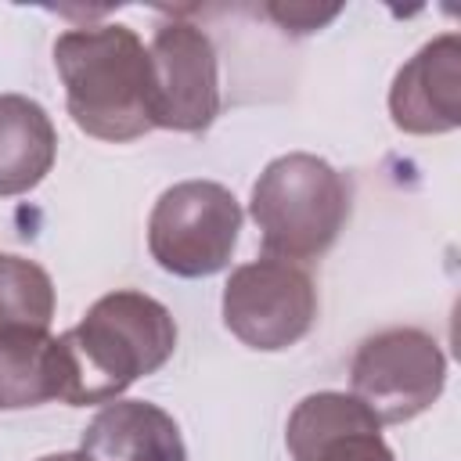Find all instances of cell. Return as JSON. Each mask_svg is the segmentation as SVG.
<instances>
[{
  "label": "cell",
  "instance_id": "cell-1",
  "mask_svg": "<svg viewBox=\"0 0 461 461\" xmlns=\"http://www.w3.org/2000/svg\"><path fill=\"white\" fill-rule=\"evenodd\" d=\"M176 349L173 313L133 288L101 295L86 317L58 335V400L68 407L112 403Z\"/></svg>",
  "mask_w": 461,
  "mask_h": 461
},
{
  "label": "cell",
  "instance_id": "cell-2",
  "mask_svg": "<svg viewBox=\"0 0 461 461\" xmlns=\"http://www.w3.org/2000/svg\"><path fill=\"white\" fill-rule=\"evenodd\" d=\"M72 122L97 140H137L155 130L151 58L130 25H83L54 43Z\"/></svg>",
  "mask_w": 461,
  "mask_h": 461
},
{
  "label": "cell",
  "instance_id": "cell-3",
  "mask_svg": "<svg viewBox=\"0 0 461 461\" xmlns=\"http://www.w3.org/2000/svg\"><path fill=\"white\" fill-rule=\"evenodd\" d=\"M249 212L259 227L263 256L313 263L349 220V184L331 162L310 151H288L267 162L252 184Z\"/></svg>",
  "mask_w": 461,
  "mask_h": 461
},
{
  "label": "cell",
  "instance_id": "cell-4",
  "mask_svg": "<svg viewBox=\"0 0 461 461\" xmlns=\"http://www.w3.org/2000/svg\"><path fill=\"white\" fill-rule=\"evenodd\" d=\"M241 230L238 198L216 180L166 187L148 216L151 259L176 277H209L230 263Z\"/></svg>",
  "mask_w": 461,
  "mask_h": 461
},
{
  "label": "cell",
  "instance_id": "cell-5",
  "mask_svg": "<svg viewBox=\"0 0 461 461\" xmlns=\"http://www.w3.org/2000/svg\"><path fill=\"white\" fill-rule=\"evenodd\" d=\"M447 382V357L421 328H385L364 339L349 364L353 396L382 421L400 425L425 414Z\"/></svg>",
  "mask_w": 461,
  "mask_h": 461
},
{
  "label": "cell",
  "instance_id": "cell-6",
  "mask_svg": "<svg viewBox=\"0 0 461 461\" xmlns=\"http://www.w3.org/2000/svg\"><path fill=\"white\" fill-rule=\"evenodd\" d=\"M317 321V288L299 263L252 259L223 285V324L249 349L277 353L295 346Z\"/></svg>",
  "mask_w": 461,
  "mask_h": 461
},
{
  "label": "cell",
  "instance_id": "cell-7",
  "mask_svg": "<svg viewBox=\"0 0 461 461\" xmlns=\"http://www.w3.org/2000/svg\"><path fill=\"white\" fill-rule=\"evenodd\" d=\"M151 108L155 126L176 133H202L220 115V68L212 40L191 22H166L151 47Z\"/></svg>",
  "mask_w": 461,
  "mask_h": 461
},
{
  "label": "cell",
  "instance_id": "cell-8",
  "mask_svg": "<svg viewBox=\"0 0 461 461\" xmlns=\"http://www.w3.org/2000/svg\"><path fill=\"white\" fill-rule=\"evenodd\" d=\"M389 115L403 133H450L461 126V36L429 40L393 79Z\"/></svg>",
  "mask_w": 461,
  "mask_h": 461
},
{
  "label": "cell",
  "instance_id": "cell-9",
  "mask_svg": "<svg viewBox=\"0 0 461 461\" xmlns=\"http://www.w3.org/2000/svg\"><path fill=\"white\" fill-rule=\"evenodd\" d=\"M83 461H184V436L173 414L148 400L104 403L79 439Z\"/></svg>",
  "mask_w": 461,
  "mask_h": 461
},
{
  "label": "cell",
  "instance_id": "cell-10",
  "mask_svg": "<svg viewBox=\"0 0 461 461\" xmlns=\"http://www.w3.org/2000/svg\"><path fill=\"white\" fill-rule=\"evenodd\" d=\"M58 133L47 108L25 94H0V198L32 191L54 166Z\"/></svg>",
  "mask_w": 461,
  "mask_h": 461
},
{
  "label": "cell",
  "instance_id": "cell-11",
  "mask_svg": "<svg viewBox=\"0 0 461 461\" xmlns=\"http://www.w3.org/2000/svg\"><path fill=\"white\" fill-rule=\"evenodd\" d=\"M58 400V339L40 328L0 331V411Z\"/></svg>",
  "mask_w": 461,
  "mask_h": 461
},
{
  "label": "cell",
  "instance_id": "cell-12",
  "mask_svg": "<svg viewBox=\"0 0 461 461\" xmlns=\"http://www.w3.org/2000/svg\"><path fill=\"white\" fill-rule=\"evenodd\" d=\"M349 432H382V421L353 393H310L288 414L285 443L295 461H310L324 443Z\"/></svg>",
  "mask_w": 461,
  "mask_h": 461
},
{
  "label": "cell",
  "instance_id": "cell-13",
  "mask_svg": "<svg viewBox=\"0 0 461 461\" xmlns=\"http://www.w3.org/2000/svg\"><path fill=\"white\" fill-rule=\"evenodd\" d=\"M54 317L50 274L22 256H0V331L40 328L47 331Z\"/></svg>",
  "mask_w": 461,
  "mask_h": 461
},
{
  "label": "cell",
  "instance_id": "cell-14",
  "mask_svg": "<svg viewBox=\"0 0 461 461\" xmlns=\"http://www.w3.org/2000/svg\"><path fill=\"white\" fill-rule=\"evenodd\" d=\"M310 461H396L382 432H349L324 443Z\"/></svg>",
  "mask_w": 461,
  "mask_h": 461
},
{
  "label": "cell",
  "instance_id": "cell-15",
  "mask_svg": "<svg viewBox=\"0 0 461 461\" xmlns=\"http://www.w3.org/2000/svg\"><path fill=\"white\" fill-rule=\"evenodd\" d=\"M342 7L339 4H328V7H317V4H270L267 14L285 29V32H295V36H306V32H317L324 29Z\"/></svg>",
  "mask_w": 461,
  "mask_h": 461
},
{
  "label": "cell",
  "instance_id": "cell-16",
  "mask_svg": "<svg viewBox=\"0 0 461 461\" xmlns=\"http://www.w3.org/2000/svg\"><path fill=\"white\" fill-rule=\"evenodd\" d=\"M40 461H83L79 454H47V457H40Z\"/></svg>",
  "mask_w": 461,
  "mask_h": 461
}]
</instances>
